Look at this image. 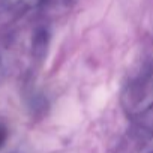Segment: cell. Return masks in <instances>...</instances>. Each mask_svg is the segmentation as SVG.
Here are the masks:
<instances>
[{"instance_id":"6da1fadb","label":"cell","mask_w":153,"mask_h":153,"mask_svg":"<svg viewBox=\"0 0 153 153\" xmlns=\"http://www.w3.org/2000/svg\"><path fill=\"white\" fill-rule=\"evenodd\" d=\"M6 129H5V126L3 125H0V149H2V146L5 144V141H6Z\"/></svg>"}]
</instances>
